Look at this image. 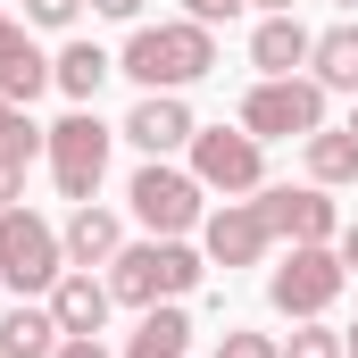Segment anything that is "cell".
I'll use <instances>...</instances> for the list:
<instances>
[{"label": "cell", "instance_id": "cell-1", "mask_svg": "<svg viewBox=\"0 0 358 358\" xmlns=\"http://www.w3.org/2000/svg\"><path fill=\"white\" fill-rule=\"evenodd\" d=\"M217 67V34L208 25H142L134 42H125V59H117V76H134L142 92H183V84H200Z\"/></svg>", "mask_w": 358, "mask_h": 358}, {"label": "cell", "instance_id": "cell-2", "mask_svg": "<svg viewBox=\"0 0 358 358\" xmlns=\"http://www.w3.org/2000/svg\"><path fill=\"white\" fill-rule=\"evenodd\" d=\"M200 275H208V267H200V250H183V242H167V234H150V242H134V250L108 259V292L134 300V308H159V300H183Z\"/></svg>", "mask_w": 358, "mask_h": 358}, {"label": "cell", "instance_id": "cell-3", "mask_svg": "<svg viewBox=\"0 0 358 358\" xmlns=\"http://www.w3.org/2000/svg\"><path fill=\"white\" fill-rule=\"evenodd\" d=\"M325 125V84L317 76H259V92L242 100V134H259V142H308Z\"/></svg>", "mask_w": 358, "mask_h": 358}, {"label": "cell", "instance_id": "cell-4", "mask_svg": "<svg viewBox=\"0 0 358 358\" xmlns=\"http://www.w3.org/2000/svg\"><path fill=\"white\" fill-rule=\"evenodd\" d=\"M342 283H350V267H342V250H325V242H292V259L267 275V300L283 308V317H325L334 300H342Z\"/></svg>", "mask_w": 358, "mask_h": 358}, {"label": "cell", "instance_id": "cell-5", "mask_svg": "<svg viewBox=\"0 0 358 358\" xmlns=\"http://www.w3.org/2000/svg\"><path fill=\"white\" fill-rule=\"evenodd\" d=\"M67 275V242L34 217V208H0V283L17 292H50Z\"/></svg>", "mask_w": 358, "mask_h": 358}, {"label": "cell", "instance_id": "cell-6", "mask_svg": "<svg viewBox=\"0 0 358 358\" xmlns=\"http://www.w3.org/2000/svg\"><path fill=\"white\" fill-rule=\"evenodd\" d=\"M108 142H117V134H108L92 108H76V117H59V125H50V142H42V150H50V176H59L67 200H92V192H100V176H108Z\"/></svg>", "mask_w": 358, "mask_h": 358}, {"label": "cell", "instance_id": "cell-7", "mask_svg": "<svg viewBox=\"0 0 358 358\" xmlns=\"http://www.w3.org/2000/svg\"><path fill=\"white\" fill-rule=\"evenodd\" d=\"M125 200H134V217H142L150 234H167V242H183V234L200 225V176H176L167 159H150Z\"/></svg>", "mask_w": 358, "mask_h": 358}, {"label": "cell", "instance_id": "cell-8", "mask_svg": "<svg viewBox=\"0 0 358 358\" xmlns=\"http://www.w3.org/2000/svg\"><path fill=\"white\" fill-rule=\"evenodd\" d=\"M192 176L208 183V192H259L267 176V159H259V134H225V125H208V134H192Z\"/></svg>", "mask_w": 358, "mask_h": 358}, {"label": "cell", "instance_id": "cell-9", "mask_svg": "<svg viewBox=\"0 0 358 358\" xmlns=\"http://www.w3.org/2000/svg\"><path fill=\"white\" fill-rule=\"evenodd\" d=\"M208 259L217 267H259L267 259V242H275V217H267V200H225L217 217H208Z\"/></svg>", "mask_w": 358, "mask_h": 358}, {"label": "cell", "instance_id": "cell-10", "mask_svg": "<svg viewBox=\"0 0 358 358\" xmlns=\"http://www.w3.org/2000/svg\"><path fill=\"white\" fill-rule=\"evenodd\" d=\"M259 200H267L275 234H292V242H334V234H342L325 183H275V192H259Z\"/></svg>", "mask_w": 358, "mask_h": 358}, {"label": "cell", "instance_id": "cell-11", "mask_svg": "<svg viewBox=\"0 0 358 358\" xmlns=\"http://www.w3.org/2000/svg\"><path fill=\"white\" fill-rule=\"evenodd\" d=\"M192 108H183L176 92H142L134 100V117H125V142L134 150H150V159H167V150H192Z\"/></svg>", "mask_w": 358, "mask_h": 358}, {"label": "cell", "instance_id": "cell-12", "mask_svg": "<svg viewBox=\"0 0 358 358\" xmlns=\"http://www.w3.org/2000/svg\"><path fill=\"white\" fill-rule=\"evenodd\" d=\"M59 242H67V267H108V259L125 250V225H117L108 208H92V200H76V217L59 225Z\"/></svg>", "mask_w": 358, "mask_h": 358}, {"label": "cell", "instance_id": "cell-13", "mask_svg": "<svg viewBox=\"0 0 358 358\" xmlns=\"http://www.w3.org/2000/svg\"><path fill=\"white\" fill-rule=\"evenodd\" d=\"M108 283H92V267H76V275H59L50 283V317H59V334H100L108 325Z\"/></svg>", "mask_w": 358, "mask_h": 358}, {"label": "cell", "instance_id": "cell-14", "mask_svg": "<svg viewBox=\"0 0 358 358\" xmlns=\"http://www.w3.org/2000/svg\"><path fill=\"white\" fill-rule=\"evenodd\" d=\"M308 50H317V34H308L300 17H267V25L250 34V67H259V76H292V67H308Z\"/></svg>", "mask_w": 358, "mask_h": 358}, {"label": "cell", "instance_id": "cell-15", "mask_svg": "<svg viewBox=\"0 0 358 358\" xmlns=\"http://www.w3.org/2000/svg\"><path fill=\"white\" fill-rule=\"evenodd\" d=\"M183 350H192V317H183L176 300L142 308V325H134V342H125V358H183Z\"/></svg>", "mask_w": 358, "mask_h": 358}, {"label": "cell", "instance_id": "cell-16", "mask_svg": "<svg viewBox=\"0 0 358 358\" xmlns=\"http://www.w3.org/2000/svg\"><path fill=\"white\" fill-rule=\"evenodd\" d=\"M50 350H59V317L34 308V300H17L0 317V358H50Z\"/></svg>", "mask_w": 358, "mask_h": 358}, {"label": "cell", "instance_id": "cell-17", "mask_svg": "<svg viewBox=\"0 0 358 358\" xmlns=\"http://www.w3.org/2000/svg\"><path fill=\"white\" fill-rule=\"evenodd\" d=\"M108 76H117V59H108L100 42H67V50L50 59V84L67 92V100H92V92L108 84Z\"/></svg>", "mask_w": 358, "mask_h": 358}, {"label": "cell", "instance_id": "cell-18", "mask_svg": "<svg viewBox=\"0 0 358 358\" xmlns=\"http://www.w3.org/2000/svg\"><path fill=\"white\" fill-rule=\"evenodd\" d=\"M308 67H317V84H325V92H350V100H358V17H350V25H334V34H317Z\"/></svg>", "mask_w": 358, "mask_h": 358}, {"label": "cell", "instance_id": "cell-19", "mask_svg": "<svg viewBox=\"0 0 358 358\" xmlns=\"http://www.w3.org/2000/svg\"><path fill=\"white\" fill-rule=\"evenodd\" d=\"M42 84H50V59H42L25 34H17V42L0 50V100H17V108H25V100H34Z\"/></svg>", "mask_w": 358, "mask_h": 358}, {"label": "cell", "instance_id": "cell-20", "mask_svg": "<svg viewBox=\"0 0 358 358\" xmlns=\"http://www.w3.org/2000/svg\"><path fill=\"white\" fill-rule=\"evenodd\" d=\"M308 176L317 183H358V134L350 125H342V134H325V125L308 134Z\"/></svg>", "mask_w": 358, "mask_h": 358}, {"label": "cell", "instance_id": "cell-21", "mask_svg": "<svg viewBox=\"0 0 358 358\" xmlns=\"http://www.w3.org/2000/svg\"><path fill=\"white\" fill-rule=\"evenodd\" d=\"M42 142H50V134H42V125H34V117L17 108V100H0V159H17V167H25V159H34Z\"/></svg>", "mask_w": 358, "mask_h": 358}, {"label": "cell", "instance_id": "cell-22", "mask_svg": "<svg viewBox=\"0 0 358 358\" xmlns=\"http://www.w3.org/2000/svg\"><path fill=\"white\" fill-rule=\"evenodd\" d=\"M283 358H342V334H325V325H300V334L283 342Z\"/></svg>", "mask_w": 358, "mask_h": 358}, {"label": "cell", "instance_id": "cell-23", "mask_svg": "<svg viewBox=\"0 0 358 358\" xmlns=\"http://www.w3.org/2000/svg\"><path fill=\"white\" fill-rule=\"evenodd\" d=\"M217 358H283V342H267V334H217Z\"/></svg>", "mask_w": 358, "mask_h": 358}, {"label": "cell", "instance_id": "cell-24", "mask_svg": "<svg viewBox=\"0 0 358 358\" xmlns=\"http://www.w3.org/2000/svg\"><path fill=\"white\" fill-rule=\"evenodd\" d=\"M242 8H250V0H183V17H192V25H208V34H217L225 17H242Z\"/></svg>", "mask_w": 358, "mask_h": 358}, {"label": "cell", "instance_id": "cell-25", "mask_svg": "<svg viewBox=\"0 0 358 358\" xmlns=\"http://www.w3.org/2000/svg\"><path fill=\"white\" fill-rule=\"evenodd\" d=\"M76 8H84V0H25L34 25H76Z\"/></svg>", "mask_w": 358, "mask_h": 358}, {"label": "cell", "instance_id": "cell-26", "mask_svg": "<svg viewBox=\"0 0 358 358\" xmlns=\"http://www.w3.org/2000/svg\"><path fill=\"white\" fill-rule=\"evenodd\" d=\"M50 358H108V350H100V334H59V350H50Z\"/></svg>", "mask_w": 358, "mask_h": 358}, {"label": "cell", "instance_id": "cell-27", "mask_svg": "<svg viewBox=\"0 0 358 358\" xmlns=\"http://www.w3.org/2000/svg\"><path fill=\"white\" fill-rule=\"evenodd\" d=\"M17 200H25V167H17V159H0V208H17Z\"/></svg>", "mask_w": 358, "mask_h": 358}, {"label": "cell", "instance_id": "cell-28", "mask_svg": "<svg viewBox=\"0 0 358 358\" xmlns=\"http://www.w3.org/2000/svg\"><path fill=\"white\" fill-rule=\"evenodd\" d=\"M100 17H142V0H92Z\"/></svg>", "mask_w": 358, "mask_h": 358}, {"label": "cell", "instance_id": "cell-29", "mask_svg": "<svg viewBox=\"0 0 358 358\" xmlns=\"http://www.w3.org/2000/svg\"><path fill=\"white\" fill-rule=\"evenodd\" d=\"M342 267H358V217L342 225Z\"/></svg>", "mask_w": 358, "mask_h": 358}, {"label": "cell", "instance_id": "cell-30", "mask_svg": "<svg viewBox=\"0 0 358 358\" xmlns=\"http://www.w3.org/2000/svg\"><path fill=\"white\" fill-rule=\"evenodd\" d=\"M8 42H17V25H8V8H0V50H8Z\"/></svg>", "mask_w": 358, "mask_h": 358}, {"label": "cell", "instance_id": "cell-31", "mask_svg": "<svg viewBox=\"0 0 358 358\" xmlns=\"http://www.w3.org/2000/svg\"><path fill=\"white\" fill-rule=\"evenodd\" d=\"M259 8H267V17H292V0H259Z\"/></svg>", "mask_w": 358, "mask_h": 358}, {"label": "cell", "instance_id": "cell-32", "mask_svg": "<svg viewBox=\"0 0 358 358\" xmlns=\"http://www.w3.org/2000/svg\"><path fill=\"white\" fill-rule=\"evenodd\" d=\"M342 358H358V325H350V334H342Z\"/></svg>", "mask_w": 358, "mask_h": 358}, {"label": "cell", "instance_id": "cell-33", "mask_svg": "<svg viewBox=\"0 0 358 358\" xmlns=\"http://www.w3.org/2000/svg\"><path fill=\"white\" fill-rule=\"evenodd\" d=\"M342 8H350V17H358V0H342Z\"/></svg>", "mask_w": 358, "mask_h": 358}, {"label": "cell", "instance_id": "cell-34", "mask_svg": "<svg viewBox=\"0 0 358 358\" xmlns=\"http://www.w3.org/2000/svg\"><path fill=\"white\" fill-rule=\"evenodd\" d=\"M350 134H358V108H350Z\"/></svg>", "mask_w": 358, "mask_h": 358}]
</instances>
